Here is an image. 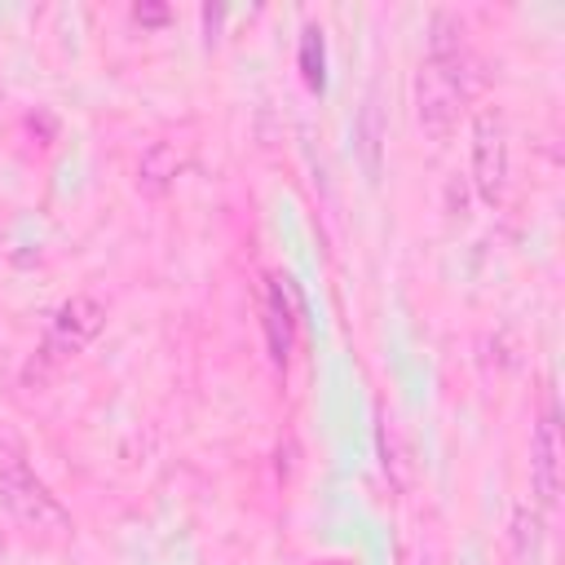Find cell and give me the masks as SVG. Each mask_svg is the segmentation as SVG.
I'll return each instance as SVG.
<instances>
[{
    "instance_id": "52a82bcc",
    "label": "cell",
    "mask_w": 565,
    "mask_h": 565,
    "mask_svg": "<svg viewBox=\"0 0 565 565\" xmlns=\"http://www.w3.org/2000/svg\"><path fill=\"white\" fill-rule=\"evenodd\" d=\"M300 75L313 93H322L327 84V53H322V31L318 26H305V40H300Z\"/></svg>"
},
{
    "instance_id": "8992f818",
    "label": "cell",
    "mask_w": 565,
    "mask_h": 565,
    "mask_svg": "<svg viewBox=\"0 0 565 565\" xmlns=\"http://www.w3.org/2000/svg\"><path fill=\"white\" fill-rule=\"evenodd\" d=\"M380 141H384V119H380V102L366 97L362 115H358V150L371 177H380Z\"/></svg>"
},
{
    "instance_id": "277c9868",
    "label": "cell",
    "mask_w": 565,
    "mask_h": 565,
    "mask_svg": "<svg viewBox=\"0 0 565 565\" xmlns=\"http://www.w3.org/2000/svg\"><path fill=\"white\" fill-rule=\"evenodd\" d=\"M530 477H534V494L543 508H556L561 499V428H556V406H547L534 424L530 437Z\"/></svg>"
},
{
    "instance_id": "9c48e42d",
    "label": "cell",
    "mask_w": 565,
    "mask_h": 565,
    "mask_svg": "<svg viewBox=\"0 0 565 565\" xmlns=\"http://www.w3.org/2000/svg\"><path fill=\"white\" fill-rule=\"evenodd\" d=\"M0 556H4V534H0Z\"/></svg>"
},
{
    "instance_id": "3957f363",
    "label": "cell",
    "mask_w": 565,
    "mask_h": 565,
    "mask_svg": "<svg viewBox=\"0 0 565 565\" xmlns=\"http://www.w3.org/2000/svg\"><path fill=\"white\" fill-rule=\"evenodd\" d=\"M106 322V309L93 300V296H71L57 305L49 331H44V344H40V362H62L71 353H79Z\"/></svg>"
},
{
    "instance_id": "7a4b0ae2",
    "label": "cell",
    "mask_w": 565,
    "mask_h": 565,
    "mask_svg": "<svg viewBox=\"0 0 565 565\" xmlns=\"http://www.w3.org/2000/svg\"><path fill=\"white\" fill-rule=\"evenodd\" d=\"M508 124L499 110H477L472 115V185L481 203L499 207L508 194Z\"/></svg>"
},
{
    "instance_id": "30bf717a",
    "label": "cell",
    "mask_w": 565,
    "mask_h": 565,
    "mask_svg": "<svg viewBox=\"0 0 565 565\" xmlns=\"http://www.w3.org/2000/svg\"><path fill=\"white\" fill-rule=\"evenodd\" d=\"M411 565H415V561H411Z\"/></svg>"
},
{
    "instance_id": "6da1fadb",
    "label": "cell",
    "mask_w": 565,
    "mask_h": 565,
    "mask_svg": "<svg viewBox=\"0 0 565 565\" xmlns=\"http://www.w3.org/2000/svg\"><path fill=\"white\" fill-rule=\"evenodd\" d=\"M0 503L13 512V521H22L26 530H40V534H57L66 539L75 530L71 512L62 508V499L18 459V455H4L0 459Z\"/></svg>"
},
{
    "instance_id": "ba28073f",
    "label": "cell",
    "mask_w": 565,
    "mask_h": 565,
    "mask_svg": "<svg viewBox=\"0 0 565 565\" xmlns=\"http://www.w3.org/2000/svg\"><path fill=\"white\" fill-rule=\"evenodd\" d=\"M132 18H137V22H163V18H168V9H146V4H137V9H132Z\"/></svg>"
},
{
    "instance_id": "5b68a950",
    "label": "cell",
    "mask_w": 565,
    "mask_h": 565,
    "mask_svg": "<svg viewBox=\"0 0 565 565\" xmlns=\"http://www.w3.org/2000/svg\"><path fill=\"white\" fill-rule=\"evenodd\" d=\"M287 296H291L287 278H269V287H265V340H269V358L278 366L291 358V340H296V305Z\"/></svg>"
}]
</instances>
